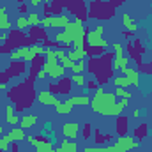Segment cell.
Wrapping results in <instances>:
<instances>
[{"label": "cell", "instance_id": "cell-1", "mask_svg": "<svg viewBox=\"0 0 152 152\" xmlns=\"http://www.w3.org/2000/svg\"><path fill=\"white\" fill-rule=\"evenodd\" d=\"M127 104H129V99L117 101V96L115 94H106L103 90V87H99L96 90V96L90 101V108L96 113L104 115V117H118V115L126 110Z\"/></svg>", "mask_w": 152, "mask_h": 152}, {"label": "cell", "instance_id": "cell-2", "mask_svg": "<svg viewBox=\"0 0 152 152\" xmlns=\"http://www.w3.org/2000/svg\"><path fill=\"white\" fill-rule=\"evenodd\" d=\"M113 60H115V53L104 51L103 55L92 57L87 62V71L96 78L99 87H103V85H106L108 81L113 80Z\"/></svg>", "mask_w": 152, "mask_h": 152}, {"label": "cell", "instance_id": "cell-3", "mask_svg": "<svg viewBox=\"0 0 152 152\" xmlns=\"http://www.w3.org/2000/svg\"><path fill=\"white\" fill-rule=\"evenodd\" d=\"M36 80H37V78L28 76L23 83L12 87V88L7 92V97L14 103V110H16L18 113H21L25 108L32 106V103H34V99H36V92H34V81H36Z\"/></svg>", "mask_w": 152, "mask_h": 152}, {"label": "cell", "instance_id": "cell-4", "mask_svg": "<svg viewBox=\"0 0 152 152\" xmlns=\"http://www.w3.org/2000/svg\"><path fill=\"white\" fill-rule=\"evenodd\" d=\"M115 2L113 0H94L88 7V18L92 20H112L115 16Z\"/></svg>", "mask_w": 152, "mask_h": 152}, {"label": "cell", "instance_id": "cell-5", "mask_svg": "<svg viewBox=\"0 0 152 152\" xmlns=\"http://www.w3.org/2000/svg\"><path fill=\"white\" fill-rule=\"evenodd\" d=\"M44 58H46L44 69H46V73H48L50 78L60 80L62 76H66V67L62 64H58V58H57L53 50H44Z\"/></svg>", "mask_w": 152, "mask_h": 152}, {"label": "cell", "instance_id": "cell-6", "mask_svg": "<svg viewBox=\"0 0 152 152\" xmlns=\"http://www.w3.org/2000/svg\"><path fill=\"white\" fill-rule=\"evenodd\" d=\"M48 90H50L51 94H55V96H69L71 90H73V80L67 78V76H62L60 80L50 83Z\"/></svg>", "mask_w": 152, "mask_h": 152}, {"label": "cell", "instance_id": "cell-7", "mask_svg": "<svg viewBox=\"0 0 152 152\" xmlns=\"http://www.w3.org/2000/svg\"><path fill=\"white\" fill-rule=\"evenodd\" d=\"M103 25H97L94 30H87L85 34V44L87 46H101V48H108V41L103 39Z\"/></svg>", "mask_w": 152, "mask_h": 152}, {"label": "cell", "instance_id": "cell-8", "mask_svg": "<svg viewBox=\"0 0 152 152\" xmlns=\"http://www.w3.org/2000/svg\"><path fill=\"white\" fill-rule=\"evenodd\" d=\"M124 50H127V57H129V60L133 58V60L136 62V66H142V64H143V62H142V55L145 53V48L142 46L140 39H134V41L129 39Z\"/></svg>", "mask_w": 152, "mask_h": 152}, {"label": "cell", "instance_id": "cell-9", "mask_svg": "<svg viewBox=\"0 0 152 152\" xmlns=\"http://www.w3.org/2000/svg\"><path fill=\"white\" fill-rule=\"evenodd\" d=\"M67 11L76 20H80L81 23H85L87 18H88V7L85 5V0H71L69 5H67Z\"/></svg>", "mask_w": 152, "mask_h": 152}, {"label": "cell", "instance_id": "cell-10", "mask_svg": "<svg viewBox=\"0 0 152 152\" xmlns=\"http://www.w3.org/2000/svg\"><path fill=\"white\" fill-rule=\"evenodd\" d=\"M138 147V140L133 136H120L113 145L110 147V152H129Z\"/></svg>", "mask_w": 152, "mask_h": 152}, {"label": "cell", "instance_id": "cell-11", "mask_svg": "<svg viewBox=\"0 0 152 152\" xmlns=\"http://www.w3.org/2000/svg\"><path fill=\"white\" fill-rule=\"evenodd\" d=\"M27 140H28V143L32 147H36V152H55L51 142L42 138V136H32L30 134V136H27Z\"/></svg>", "mask_w": 152, "mask_h": 152}, {"label": "cell", "instance_id": "cell-12", "mask_svg": "<svg viewBox=\"0 0 152 152\" xmlns=\"http://www.w3.org/2000/svg\"><path fill=\"white\" fill-rule=\"evenodd\" d=\"M71 0H51L50 5H44V16H55V14H62V9L69 5Z\"/></svg>", "mask_w": 152, "mask_h": 152}, {"label": "cell", "instance_id": "cell-13", "mask_svg": "<svg viewBox=\"0 0 152 152\" xmlns=\"http://www.w3.org/2000/svg\"><path fill=\"white\" fill-rule=\"evenodd\" d=\"M27 37H28V42L30 44H39V41H44L46 39V28H42L41 25H37V27H28Z\"/></svg>", "mask_w": 152, "mask_h": 152}, {"label": "cell", "instance_id": "cell-14", "mask_svg": "<svg viewBox=\"0 0 152 152\" xmlns=\"http://www.w3.org/2000/svg\"><path fill=\"white\" fill-rule=\"evenodd\" d=\"M80 131H81V126L78 122H67V124L62 126V134L67 140H76V136H78Z\"/></svg>", "mask_w": 152, "mask_h": 152}, {"label": "cell", "instance_id": "cell-15", "mask_svg": "<svg viewBox=\"0 0 152 152\" xmlns=\"http://www.w3.org/2000/svg\"><path fill=\"white\" fill-rule=\"evenodd\" d=\"M37 99L42 103V104H51V106H57V104H60V99H58V96L51 94L50 90H41V92L37 94Z\"/></svg>", "mask_w": 152, "mask_h": 152}, {"label": "cell", "instance_id": "cell-16", "mask_svg": "<svg viewBox=\"0 0 152 152\" xmlns=\"http://www.w3.org/2000/svg\"><path fill=\"white\" fill-rule=\"evenodd\" d=\"M50 20H51V27H55V28H66V27L71 23V18H69V14H66V12L50 16Z\"/></svg>", "mask_w": 152, "mask_h": 152}, {"label": "cell", "instance_id": "cell-17", "mask_svg": "<svg viewBox=\"0 0 152 152\" xmlns=\"http://www.w3.org/2000/svg\"><path fill=\"white\" fill-rule=\"evenodd\" d=\"M44 62H46L44 55H37V57H34V60H32V64H30V69H28V76L37 78V73L44 67Z\"/></svg>", "mask_w": 152, "mask_h": 152}, {"label": "cell", "instance_id": "cell-18", "mask_svg": "<svg viewBox=\"0 0 152 152\" xmlns=\"http://www.w3.org/2000/svg\"><path fill=\"white\" fill-rule=\"evenodd\" d=\"M11 76H20V75H25L27 73V62L25 60H12V64H11V67L7 69Z\"/></svg>", "mask_w": 152, "mask_h": 152}, {"label": "cell", "instance_id": "cell-19", "mask_svg": "<svg viewBox=\"0 0 152 152\" xmlns=\"http://www.w3.org/2000/svg\"><path fill=\"white\" fill-rule=\"evenodd\" d=\"M127 126H129L127 117L118 115V117H117V120H115V129H117V133H118L120 136H126V133H127Z\"/></svg>", "mask_w": 152, "mask_h": 152}, {"label": "cell", "instance_id": "cell-20", "mask_svg": "<svg viewBox=\"0 0 152 152\" xmlns=\"http://www.w3.org/2000/svg\"><path fill=\"white\" fill-rule=\"evenodd\" d=\"M7 138H9V142L12 143V142H21V140H25L27 138V134H25V129H21V127H12L11 131H9V134H5Z\"/></svg>", "mask_w": 152, "mask_h": 152}, {"label": "cell", "instance_id": "cell-21", "mask_svg": "<svg viewBox=\"0 0 152 152\" xmlns=\"http://www.w3.org/2000/svg\"><path fill=\"white\" fill-rule=\"evenodd\" d=\"M5 120H7L11 126L20 124V117L14 113V106H12V104H5Z\"/></svg>", "mask_w": 152, "mask_h": 152}, {"label": "cell", "instance_id": "cell-22", "mask_svg": "<svg viewBox=\"0 0 152 152\" xmlns=\"http://www.w3.org/2000/svg\"><path fill=\"white\" fill-rule=\"evenodd\" d=\"M120 71L127 76L129 80H131V83H133L134 87H138V85H140V71H138V69H129V67H124V69H120Z\"/></svg>", "mask_w": 152, "mask_h": 152}, {"label": "cell", "instance_id": "cell-23", "mask_svg": "<svg viewBox=\"0 0 152 152\" xmlns=\"http://www.w3.org/2000/svg\"><path fill=\"white\" fill-rule=\"evenodd\" d=\"M36 122H37V117L36 115H23L20 118V127L21 129H30V127L36 126Z\"/></svg>", "mask_w": 152, "mask_h": 152}, {"label": "cell", "instance_id": "cell-24", "mask_svg": "<svg viewBox=\"0 0 152 152\" xmlns=\"http://www.w3.org/2000/svg\"><path fill=\"white\" fill-rule=\"evenodd\" d=\"M122 23H124V27H126V30H129L131 34H134L136 30H138V25L131 20V16L127 14V12H124L122 14Z\"/></svg>", "mask_w": 152, "mask_h": 152}, {"label": "cell", "instance_id": "cell-25", "mask_svg": "<svg viewBox=\"0 0 152 152\" xmlns=\"http://www.w3.org/2000/svg\"><path fill=\"white\" fill-rule=\"evenodd\" d=\"M127 66H129V57H127V55H118V57H115L113 69L120 71V69H124V67H127Z\"/></svg>", "mask_w": 152, "mask_h": 152}, {"label": "cell", "instance_id": "cell-26", "mask_svg": "<svg viewBox=\"0 0 152 152\" xmlns=\"http://www.w3.org/2000/svg\"><path fill=\"white\" fill-rule=\"evenodd\" d=\"M78 149H76V143L73 142V140H64L62 142V145L58 147V149H55V152H76Z\"/></svg>", "mask_w": 152, "mask_h": 152}, {"label": "cell", "instance_id": "cell-27", "mask_svg": "<svg viewBox=\"0 0 152 152\" xmlns=\"http://www.w3.org/2000/svg\"><path fill=\"white\" fill-rule=\"evenodd\" d=\"M104 51H106V50L101 48V46H87V44H85V55L90 57V58H92V57H99V55H103Z\"/></svg>", "mask_w": 152, "mask_h": 152}, {"label": "cell", "instance_id": "cell-28", "mask_svg": "<svg viewBox=\"0 0 152 152\" xmlns=\"http://www.w3.org/2000/svg\"><path fill=\"white\" fill-rule=\"evenodd\" d=\"M0 30H11V21H9V18H7V12H5V9L4 7H0Z\"/></svg>", "mask_w": 152, "mask_h": 152}, {"label": "cell", "instance_id": "cell-29", "mask_svg": "<svg viewBox=\"0 0 152 152\" xmlns=\"http://www.w3.org/2000/svg\"><path fill=\"white\" fill-rule=\"evenodd\" d=\"M147 133H149L147 124H140V126L133 131V136H134L136 140H142V138H145V136H147Z\"/></svg>", "mask_w": 152, "mask_h": 152}, {"label": "cell", "instance_id": "cell-30", "mask_svg": "<svg viewBox=\"0 0 152 152\" xmlns=\"http://www.w3.org/2000/svg\"><path fill=\"white\" fill-rule=\"evenodd\" d=\"M115 83V87H122V88H126V87H129V85H133L131 83V80L127 78V76H113V80H112Z\"/></svg>", "mask_w": 152, "mask_h": 152}, {"label": "cell", "instance_id": "cell-31", "mask_svg": "<svg viewBox=\"0 0 152 152\" xmlns=\"http://www.w3.org/2000/svg\"><path fill=\"white\" fill-rule=\"evenodd\" d=\"M66 55H67L73 62H76V60H81V58H85V57H87V55H85V50H75V48H73L71 51H67Z\"/></svg>", "mask_w": 152, "mask_h": 152}, {"label": "cell", "instance_id": "cell-32", "mask_svg": "<svg viewBox=\"0 0 152 152\" xmlns=\"http://www.w3.org/2000/svg\"><path fill=\"white\" fill-rule=\"evenodd\" d=\"M85 69H87V60H85V58H81V60H76L71 71H73L75 75H83V71H85Z\"/></svg>", "mask_w": 152, "mask_h": 152}, {"label": "cell", "instance_id": "cell-33", "mask_svg": "<svg viewBox=\"0 0 152 152\" xmlns=\"http://www.w3.org/2000/svg\"><path fill=\"white\" fill-rule=\"evenodd\" d=\"M67 101H69L73 106H75V104H88V103H90V99H88L87 96H75V97H69Z\"/></svg>", "mask_w": 152, "mask_h": 152}, {"label": "cell", "instance_id": "cell-34", "mask_svg": "<svg viewBox=\"0 0 152 152\" xmlns=\"http://www.w3.org/2000/svg\"><path fill=\"white\" fill-rule=\"evenodd\" d=\"M94 140L96 143H106L112 140V134H103L101 131H94Z\"/></svg>", "mask_w": 152, "mask_h": 152}, {"label": "cell", "instance_id": "cell-35", "mask_svg": "<svg viewBox=\"0 0 152 152\" xmlns=\"http://www.w3.org/2000/svg\"><path fill=\"white\" fill-rule=\"evenodd\" d=\"M16 28L18 30H25V28H28L30 25H28V20H27V16H18V20H16Z\"/></svg>", "mask_w": 152, "mask_h": 152}, {"label": "cell", "instance_id": "cell-36", "mask_svg": "<svg viewBox=\"0 0 152 152\" xmlns=\"http://www.w3.org/2000/svg\"><path fill=\"white\" fill-rule=\"evenodd\" d=\"M27 20H28V25H30V27L41 25V16H39L37 12H30V14L27 16Z\"/></svg>", "mask_w": 152, "mask_h": 152}, {"label": "cell", "instance_id": "cell-37", "mask_svg": "<svg viewBox=\"0 0 152 152\" xmlns=\"http://www.w3.org/2000/svg\"><path fill=\"white\" fill-rule=\"evenodd\" d=\"M92 133H94V129H92V126H90L88 122H87V124H83V127H81V136H83V140H88Z\"/></svg>", "mask_w": 152, "mask_h": 152}, {"label": "cell", "instance_id": "cell-38", "mask_svg": "<svg viewBox=\"0 0 152 152\" xmlns=\"http://www.w3.org/2000/svg\"><path fill=\"white\" fill-rule=\"evenodd\" d=\"M113 94L117 96V97H120V99H129V97H131V92H127V90L122 88V87H117Z\"/></svg>", "mask_w": 152, "mask_h": 152}, {"label": "cell", "instance_id": "cell-39", "mask_svg": "<svg viewBox=\"0 0 152 152\" xmlns=\"http://www.w3.org/2000/svg\"><path fill=\"white\" fill-rule=\"evenodd\" d=\"M58 62H62V66L66 67V69H73V66H75V62L67 57V55H62V57H58Z\"/></svg>", "mask_w": 152, "mask_h": 152}, {"label": "cell", "instance_id": "cell-40", "mask_svg": "<svg viewBox=\"0 0 152 152\" xmlns=\"http://www.w3.org/2000/svg\"><path fill=\"white\" fill-rule=\"evenodd\" d=\"M71 80H73V83H76L78 87H83V85L87 83V80H85V76L83 75H73L71 76Z\"/></svg>", "mask_w": 152, "mask_h": 152}, {"label": "cell", "instance_id": "cell-41", "mask_svg": "<svg viewBox=\"0 0 152 152\" xmlns=\"http://www.w3.org/2000/svg\"><path fill=\"white\" fill-rule=\"evenodd\" d=\"M12 76H11V73L9 71H0V87H4L9 80H11Z\"/></svg>", "mask_w": 152, "mask_h": 152}, {"label": "cell", "instance_id": "cell-42", "mask_svg": "<svg viewBox=\"0 0 152 152\" xmlns=\"http://www.w3.org/2000/svg\"><path fill=\"white\" fill-rule=\"evenodd\" d=\"M9 145H11L9 138H7V136H0V151H7Z\"/></svg>", "mask_w": 152, "mask_h": 152}, {"label": "cell", "instance_id": "cell-43", "mask_svg": "<svg viewBox=\"0 0 152 152\" xmlns=\"http://www.w3.org/2000/svg\"><path fill=\"white\" fill-rule=\"evenodd\" d=\"M113 53H115V57H118V55H124V46L120 44V42H115L113 46Z\"/></svg>", "mask_w": 152, "mask_h": 152}, {"label": "cell", "instance_id": "cell-44", "mask_svg": "<svg viewBox=\"0 0 152 152\" xmlns=\"http://www.w3.org/2000/svg\"><path fill=\"white\" fill-rule=\"evenodd\" d=\"M85 87H87L88 90H97V88H99V83H97L96 80H88V81L85 83Z\"/></svg>", "mask_w": 152, "mask_h": 152}, {"label": "cell", "instance_id": "cell-45", "mask_svg": "<svg viewBox=\"0 0 152 152\" xmlns=\"http://www.w3.org/2000/svg\"><path fill=\"white\" fill-rule=\"evenodd\" d=\"M41 27H42V28H50V27H51V20H50V16H44V18L41 20Z\"/></svg>", "mask_w": 152, "mask_h": 152}, {"label": "cell", "instance_id": "cell-46", "mask_svg": "<svg viewBox=\"0 0 152 152\" xmlns=\"http://www.w3.org/2000/svg\"><path fill=\"white\" fill-rule=\"evenodd\" d=\"M11 152H20V142H12V145H9Z\"/></svg>", "mask_w": 152, "mask_h": 152}, {"label": "cell", "instance_id": "cell-47", "mask_svg": "<svg viewBox=\"0 0 152 152\" xmlns=\"http://www.w3.org/2000/svg\"><path fill=\"white\" fill-rule=\"evenodd\" d=\"M27 9H28V5H27V4H20L18 12H20V14H25V12H27Z\"/></svg>", "mask_w": 152, "mask_h": 152}, {"label": "cell", "instance_id": "cell-48", "mask_svg": "<svg viewBox=\"0 0 152 152\" xmlns=\"http://www.w3.org/2000/svg\"><path fill=\"white\" fill-rule=\"evenodd\" d=\"M37 78H39V80H44V78H48V73H46V69H44V67H42V69L37 73Z\"/></svg>", "mask_w": 152, "mask_h": 152}, {"label": "cell", "instance_id": "cell-49", "mask_svg": "<svg viewBox=\"0 0 152 152\" xmlns=\"http://www.w3.org/2000/svg\"><path fill=\"white\" fill-rule=\"evenodd\" d=\"M28 2H30L32 5H39V4H42V2H44V4H50L51 0H28Z\"/></svg>", "mask_w": 152, "mask_h": 152}, {"label": "cell", "instance_id": "cell-50", "mask_svg": "<svg viewBox=\"0 0 152 152\" xmlns=\"http://www.w3.org/2000/svg\"><path fill=\"white\" fill-rule=\"evenodd\" d=\"M113 2H115V5H122V4L127 2V0H113Z\"/></svg>", "mask_w": 152, "mask_h": 152}, {"label": "cell", "instance_id": "cell-51", "mask_svg": "<svg viewBox=\"0 0 152 152\" xmlns=\"http://www.w3.org/2000/svg\"><path fill=\"white\" fill-rule=\"evenodd\" d=\"M133 117L138 118V117H140V110H134V112H133Z\"/></svg>", "mask_w": 152, "mask_h": 152}, {"label": "cell", "instance_id": "cell-52", "mask_svg": "<svg viewBox=\"0 0 152 152\" xmlns=\"http://www.w3.org/2000/svg\"><path fill=\"white\" fill-rule=\"evenodd\" d=\"M2 133H4V129H2V126H0V136H2Z\"/></svg>", "mask_w": 152, "mask_h": 152}, {"label": "cell", "instance_id": "cell-53", "mask_svg": "<svg viewBox=\"0 0 152 152\" xmlns=\"http://www.w3.org/2000/svg\"><path fill=\"white\" fill-rule=\"evenodd\" d=\"M0 41H2V34H0Z\"/></svg>", "mask_w": 152, "mask_h": 152}, {"label": "cell", "instance_id": "cell-54", "mask_svg": "<svg viewBox=\"0 0 152 152\" xmlns=\"http://www.w3.org/2000/svg\"><path fill=\"white\" fill-rule=\"evenodd\" d=\"M0 152H7V151H0Z\"/></svg>", "mask_w": 152, "mask_h": 152}, {"label": "cell", "instance_id": "cell-55", "mask_svg": "<svg viewBox=\"0 0 152 152\" xmlns=\"http://www.w3.org/2000/svg\"><path fill=\"white\" fill-rule=\"evenodd\" d=\"M76 152H80V151H76Z\"/></svg>", "mask_w": 152, "mask_h": 152}, {"label": "cell", "instance_id": "cell-56", "mask_svg": "<svg viewBox=\"0 0 152 152\" xmlns=\"http://www.w3.org/2000/svg\"><path fill=\"white\" fill-rule=\"evenodd\" d=\"M151 134H152V133H151Z\"/></svg>", "mask_w": 152, "mask_h": 152}]
</instances>
